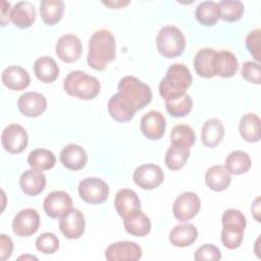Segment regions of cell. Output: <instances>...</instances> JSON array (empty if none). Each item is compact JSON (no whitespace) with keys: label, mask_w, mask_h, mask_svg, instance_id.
Here are the masks:
<instances>
[{"label":"cell","mask_w":261,"mask_h":261,"mask_svg":"<svg viewBox=\"0 0 261 261\" xmlns=\"http://www.w3.org/2000/svg\"><path fill=\"white\" fill-rule=\"evenodd\" d=\"M116 43L108 30H98L90 38L87 63L95 70H104L116 57Z\"/></svg>","instance_id":"cell-1"},{"label":"cell","mask_w":261,"mask_h":261,"mask_svg":"<svg viewBox=\"0 0 261 261\" xmlns=\"http://www.w3.org/2000/svg\"><path fill=\"white\" fill-rule=\"evenodd\" d=\"M117 95L121 102L135 113L146 107L152 100L150 86L133 75H126L119 81Z\"/></svg>","instance_id":"cell-2"},{"label":"cell","mask_w":261,"mask_h":261,"mask_svg":"<svg viewBox=\"0 0 261 261\" xmlns=\"http://www.w3.org/2000/svg\"><path fill=\"white\" fill-rule=\"evenodd\" d=\"M193 79L189 68L181 63L170 65L159 84V94L166 101L186 94Z\"/></svg>","instance_id":"cell-3"},{"label":"cell","mask_w":261,"mask_h":261,"mask_svg":"<svg viewBox=\"0 0 261 261\" xmlns=\"http://www.w3.org/2000/svg\"><path fill=\"white\" fill-rule=\"evenodd\" d=\"M63 89L69 96L82 100H92L99 95L101 85L95 76L82 70H73L65 76Z\"/></svg>","instance_id":"cell-4"},{"label":"cell","mask_w":261,"mask_h":261,"mask_svg":"<svg viewBox=\"0 0 261 261\" xmlns=\"http://www.w3.org/2000/svg\"><path fill=\"white\" fill-rule=\"evenodd\" d=\"M221 243L230 250L237 249L242 245L244 239V231L247 225L245 215L237 209H227L224 211L222 217Z\"/></svg>","instance_id":"cell-5"},{"label":"cell","mask_w":261,"mask_h":261,"mask_svg":"<svg viewBox=\"0 0 261 261\" xmlns=\"http://www.w3.org/2000/svg\"><path fill=\"white\" fill-rule=\"evenodd\" d=\"M156 46L158 52L163 57L175 58L184 52L186 39L178 28L174 25H166L158 32Z\"/></svg>","instance_id":"cell-6"},{"label":"cell","mask_w":261,"mask_h":261,"mask_svg":"<svg viewBox=\"0 0 261 261\" xmlns=\"http://www.w3.org/2000/svg\"><path fill=\"white\" fill-rule=\"evenodd\" d=\"M77 191L83 201L93 205L105 202L109 196L108 185L99 177H86L82 179Z\"/></svg>","instance_id":"cell-7"},{"label":"cell","mask_w":261,"mask_h":261,"mask_svg":"<svg viewBox=\"0 0 261 261\" xmlns=\"http://www.w3.org/2000/svg\"><path fill=\"white\" fill-rule=\"evenodd\" d=\"M201 208V201L196 193L185 192L180 194L173 202V216L182 222L194 218Z\"/></svg>","instance_id":"cell-8"},{"label":"cell","mask_w":261,"mask_h":261,"mask_svg":"<svg viewBox=\"0 0 261 261\" xmlns=\"http://www.w3.org/2000/svg\"><path fill=\"white\" fill-rule=\"evenodd\" d=\"M29 137L25 129L17 123L7 125L1 134L3 148L11 154L21 153L28 146Z\"/></svg>","instance_id":"cell-9"},{"label":"cell","mask_w":261,"mask_h":261,"mask_svg":"<svg viewBox=\"0 0 261 261\" xmlns=\"http://www.w3.org/2000/svg\"><path fill=\"white\" fill-rule=\"evenodd\" d=\"M133 179L143 190H154L163 182L164 172L156 164H143L135 169Z\"/></svg>","instance_id":"cell-10"},{"label":"cell","mask_w":261,"mask_h":261,"mask_svg":"<svg viewBox=\"0 0 261 261\" xmlns=\"http://www.w3.org/2000/svg\"><path fill=\"white\" fill-rule=\"evenodd\" d=\"M40 226V215L33 208H25L16 213L12 220V230L17 237H30Z\"/></svg>","instance_id":"cell-11"},{"label":"cell","mask_w":261,"mask_h":261,"mask_svg":"<svg viewBox=\"0 0 261 261\" xmlns=\"http://www.w3.org/2000/svg\"><path fill=\"white\" fill-rule=\"evenodd\" d=\"M58 225L61 233L66 239L76 240L81 238L85 231V216L79 209L71 208L59 218Z\"/></svg>","instance_id":"cell-12"},{"label":"cell","mask_w":261,"mask_h":261,"mask_svg":"<svg viewBox=\"0 0 261 261\" xmlns=\"http://www.w3.org/2000/svg\"><path fill=\"white\" fill-rule=\"evenodd\" d=\"M141 247L135 242L121 241L108 246L105 258L108 261H137L142 258Z\"/></svg>","instance_id":"cell-13"},{"label":"cell","mask_w":261,"mask_h":261,"mask_svg":"<svg viewBox=\"0 0 261 261\" xmlns=\"http://www.w3.org/2000/svg\"><path fill=\"white\" fill-rule=\"evenodd\" d=\"M57 57L66 63L75 62L82 55L83 46L81 40L72 34L61 36L55 46Z\"/></svg>","instance_id":"cell-14"},{"label":"cell","mask_w":261,"mask_h":261,"mask_svg":"<svg viewBox=\"0 0 261 261\" xmlns=\"http://www.w3.org/2000/svg\"><path fill=\"white\" fill-rule=\"evenodd\" d=\"M43 208L51 218H60L72 208V200L64 191H53L44 200Z\"/></svg>","instance_id":"cell-15"},{"label":"cell","mask_w":261,"mask_h":261,"mask_svg":"<svg viewBox=\"0 0 261 261\" xmlns=\"http://www.w3.org/2000/svg\"><path fill=\"white\" fill-rule=\"evenodd\" d=\"M166 127V120L162 113L151 110L141 118L140 129L142 134L150 140H159L163 137Z\"/></svg>","instance_id":"cell-16"},{"label":"cell","mask_w":261,"mask_h":261,"mask_svg":"<svg viewBox=\"0 0 261 261\" xmlns=\"http://www.w3.org/2000/svg\"><path fill=\"white\" fill-rule=\"evenodd\" d=\"M17 107L22 115L27 117H38L47 108V100L38 92H27L17 100Z\"/></svg>","instance_id":"cell-17"},{"label":"cell","mask_w":261,"mask_h":261,"mask_svg":"<svg viewBox=\"0 0 261 261\" xmlns=\"http://www.w3.org/2000/svg\"><path fill=\"white\" fill-rule=\"evenodd\" d=\"M60 162L69 170H81L88 162V154L86 150L76 144L65 146L60 152Z\"/></svg>","instance_id":"cell-18"},{"label":"cell","mask_w":261,"mask_h":261,"mask_svg":"<svg viewBox=\"0 0 261 261\" xmlns=\"http://www.w3.org/2000/svg\"><path fill=\"white\" fill-rule=\"evenodd\" d=\"M1 80L3 85L12 91H22L27 89L31 83L29 72L23 67L17 65L6 67L2 71Z\"/></svg>","instance_id":"cell-19"},{"label":"cell","mask_w":261,"mask_h":261,"mask_svg":"<svg viewBox=\"0 0 261 261\" xmlns=\"http://www.w3.org/2000/svg\"><path fill=\"white\" fill-rule=\"evenodd\" d=\"M36 8L30 1H19L10 9V20L16 28L28 29L36 19Z\"/></svg>","instance_id":"cell-20"},{"label":"cell","mask_w":261,"mask_h":261,"mask_svg":"<svg viewBox=\"0 0 261 261\" xmlns=\"http://www.w3.org/2000/svg\"><path fill=\"white\" fill-rule=\"evenodd\" d=\"M122 218L126 232L132 236L144 237L151 230V220L145 213L141 211V209L134 210Z\"/></svg>","instance_id":"cell-21"},{"label":"cell","mask_w":261,"mask_h":261,"mask_svg":"<svg viewBox=\"0 0 261 261\" xmlns=\"http://www.w3.org/2000/svg\"><path fill=\"white\" fill-rule=\"evenodd\" d=\"M239 68V62L233 53L221 50L215 53L213 58L214 74L220 77H232Z\"/></svg>","instance_id":"cell-22"},{"label":"cell","mask_w":261,"mask_h":261,"mask_svg":"<svg viewBox=\"0 0 261 261\" xmlns=\"http://www.w3.org/2000/svg\"><path fill=\"white\" fill-rule=\"evenodd\" d=\"M19 187L28 196H37L46 187V176L38 169L31 168L25 170L19 177Z\"/></svg>","instance_id":"cell-23"},{"label":"cell","mask_w":261,"mask_h":261,"mask_svg":"<svg viewBox=\"0 0 261 261\" xmlns=\"http://www.w3.org/2000/svg\"><path fill=\"white\" fill-rule=\"evenodd\" d=\"M114 206L118 215L123 217L134 210L141 209V201L135 191L130 189H121L115 195Z\"/></svg>","instance_id":"cell-24"},{"label":"cell","mask_w":261,"mask_h":261,"mask_svg":"<svg viewBox=\"0 0 261 261\" xmlns=\"http://www.w3.org/2000/svg\"><path fill=\"white\" fill-rule=\"evenodd\" d=\"M231 182L230 173L222 165H213L208 168L205 174V184L215 192H221L228 188Z\"/></svg>","instance_id":"cell-25"},{"label":"cell","mask_w":261,"mask_h":261,"mask_svg":"<svg viewBox=\"0 0 261 261\" xmlns=\"http://www.w3.org/2000/svg\"><path fill=\"white\" fill-rule=\"evenodd\" d=\"M224 137V126L219 119L209 118L207 119L201 132L202 143L208 148L216 147Z\"/></svg>","instance_id":"cell-26"},{"label":"cell","mask_w":261,"mask_h":261,"mask_svg":"<svg viewBox=\"0 0 261 261\" xmlns=\"http://www.w3.org/2000/svg\"><path fill=\"white\" fill-rule=\"evenodd\" d=\"M198 238V230L192 223L175 225L169 233V242L174 247L185 248L191 246Z\"/></svg>","instance_id":"cell-27"},{"label":"cell","mask_w":261,"mask_h":261,"mask_svg":"<svg viewBox=\"0 0 261 261\" xmlns=\"http://www.w3.org/2000/svg\"><path fill=\"white\" fill-rule=\"evenodd\" d=\"M34 72L37 79L43 83H53L59 75V67L50 56H42L34 63Z\"/></svg>","instance_id":"cell-28"},{"label":"cell","mask_w":261,"mask_h":261,"mask_svg":"<svg viewBox=\"0 0 261 261\" xmlns=\"http://www.w3.org/2000/svg\"><path fill=\"white\" fill-rule=\"evenodd\" d=\"M216 51L212 48L201 49L194 57V68L198 75L204 79L215 76L213 70V58Z\"/></svg>","instance_id":"cell-29"},{"label":"cell","mask_w":261,"mask_h":261,"mask_svg":"<svg viewBox=\"0 0 261 261\" xmlns=\"http://www.w3.org/2000/svg\"><path fill=\"white\" fill-rule=\"evenodd\" d=\"M239 130L242 138L249 143L260 140V118L254 113H246L242 116Z\"/></svg>","instance_id":"cell-30"},{"label":"cell","mask_w":261,"mask_h":261,"mask_svg":"<svg viewBox=\"0 0 261 261\" xmlns=\"http://www.w3.org/2000/svg\"><path fill=\"white\" fill-rule=\"evenodd\" d=\"M251 165L252 161L248 153L241 150H234L227 155L224 168L230 174L240 175L246 173L251 168Z\"/></svg>","instance_id":"cell-31"},{"label":"cell","mask_w":261,"mask_h":261,"mask_svg":"<svg viewBox=\"0 0 261 261\" xmlns=\"http://www.w3.org/2000/svg\"><path fill=\"white\" fill-rule=\"evenodd\" d=\"M39 9L42 20L48 25H53L62 18L64 2L62 0H43Z\"/></svg>","instance_id":"cell-32"},{"label":"cell","mask_w":261,"mask_h":261,"mask_svg":"<svg viewBox=\"0 0 261 261\" xmlns=\"http://www.w3.org/2000/svg\"><path fill=\"white\" fill-rule=\"evenodd\" d=\"M28 163L32 168L38 170H49L56 163L54 153L45 148H38L30 152L28 156Z\"/></svg>","instance_id":"cell-33"},{"label":"cell","mask_w":261,"mask_h":261,"mask_svg":"<svg viewBox=\"0 0 261 261\" xmlns=\"http://www.w3.org/2000/svg\"><path fill=\"white\" fill-rule=\"evenodd\" d=\"M190 157V149L171 144L165 154V165L170 170H178L185 166Z\"/></svg>","instance_id":"cell-34"},{"label":"cell","mask_w":261,"mask_h":261,"mask_svg":"<svg viewBox=\"0 0 261 261\" xmlns=\"http://www.w3.org/2000/svg\"><path fill=\"white\" fill-rule=\"evenodd\" d=\"M217 7L218 15L224 21H237L244 14V4L239 0H222L217 3Z\"/></svg>","instance_id":"cell-35"},{"label":"cell","mask_w":261,"mask_h":261,"mask_svg":"<svg viewBox=\"0 0 261 261\" xmlns=\"http://www.w3.org/2000/svg\"><path fill=\"white\" fill-rule=\"evenodd\" d=\"M195 16L203 25H214L219 18L217 3L214 1L201 2L195 10Z\"/></svg>","instance_id":"cell-36"},{"label":"cell","mask_w":261,"mask_h":261,"mask_svg":"<svg viewBox=\"0 0 261 261\" xmlns=\"http://www.w3.org/2000/svg\"><path fill=\"white\" fill-rule=\"evenodd\" d=\"M165 108L167 112L173 117H184L188 115L193 108L192 97L188 94L175 97L165 101Z\"/></svg>","instance_id":"cell-37"},{"label":"cell","mask_w":261,"mask_h":261,"mask_svg":"<svg viewBox=\"0 0 261 261\" xmlns=\"http://www.w3.org/2000/svg\"><path fill=\"white\" fill-rule=\"evenodd\" d=\"M108 112L110 116L118 122H127L135 116V112L128 109L119 99L117 93L112 95L108 101Z\"/></svg>","instance_id":"cell-38"},{"label":"cell","mask_w":261,"mask_h":261,"mask_svg":"<svg viewBox=\"0 0 261 261\" xmlns=\"http://www.w3.org/2000/svg\"><path fill=\"white\" fill-rule=\"evenodd\" d=\"M170 140L171 144L190 149L196 141V135L190 125L177 124L171 130Z\"/></svg>","instance_id":"cell-39"},{"label":"cell","mask_w":261,"mask_h":261,"mask_svg":"<svg viewBox=\"0 0 261 261\" xmlns=\"http://www.w3.org/2000/svg\"><path fill=\"white\" fill-rule=\"evenodd\" d=\"M36 248L43 254H53L59 248V240L53 232H44L37 238Z\"/></svg>","instance_id":"cell-40"},{"label":"cell","mask_w":261,"mask_h":261,"mask_svg":"<svg viewBox=\"0 0 261 261\" xmlns=\"http://www.w3.org/2000/svg\"><path fill=\"white\" fill-rule=\"evenodd\" d=\"M241 74L249 83L256 84V85H260V83H261L260 64L258 62L246 61L242 65Z\"/></svg>","instance_id":"cell-41"},{"label":"cell","mask_w":261,"mask_h":261,"mask_svg":"<svg viewBox=\"0 0 261 261\" xmlns=\"http://www.w3.org/2000/svg\"><path fill=\"white\" fill-rule=\"evenodd\" d=\"M194 258L197 261H203V260L217 261V260H220L221 253L216 246L212 244H205L195 252Z\"/></svg>","instance_id":"cell-42"},{"label":"cell","mask_w":261,"mask_h":261,"mask_svg":"<svg viewBox=\"0 0 261 261\" xmlns=\"http://www.w3.org/2000/svg\"><path fill=\"white\" fill-rule=\"evenodd\" d=\"M260 40L261 31L259 29L250 32L246 38V47L258 62L260 61Z\"/></svg>","instance_id":"cell-43"},{"label":"cell","mask_w":261,"mask_h":261,"mask_svg":"<svg viewBox=\"0 0 261 261\" xmlns=\"http://www.w3.org/2000/svg\"><path fill=\"white\" fill-rule=\"evenodd\" d=\"M13 251V243L9 236L4 233L0 234V258L2 261L10 258Z\"/></svg>","instance_id":"cell-44"},{"label":"cell","mask_w":261,"mask_h":261,"mask_svg":"<svg viewBox=\"0 0 261 261\" xmlns=\"http://www.w3.org/2000/svg\"><path fill=\"white\" fill-rule=\"evenodd\" d=\"M1 8V25L4 27L6 25L9 20H10V17H9V14H10V3L7 2V1H1V4H0Z\"/></svg>","instance_id":"cell-45"},{"label":"cell","mask_w":261,"mask_h":261,"mask_svg":"<svg viewBox=\"0 0 261 261\" xmlns=\"http://www.w3.org/2000/svg\"><path fill=\"white\" fill-rule=\"evenodd\" d=\"M251 211H252V215L254 216V218L258 222H260V198L259 197H257L255 199V201L252 203Z\"/></svg>","instance_id":"cell-46"},{"label":"cell","mask_w":261,"mask_h":261,"mask_svg":"<svg viewBox=\"0 0 261 261\" xmlns=\"http://www.w3.org/2000/svg\"><path fill=\"white\" fill-rule=\"evenodd\" d=\"M104 5H107L111 8H115V9H118V8H121L125 5H127L129 3V1H109V2H102Z\"/></svg>","instance_id":"cell-47"}]
</instances>
